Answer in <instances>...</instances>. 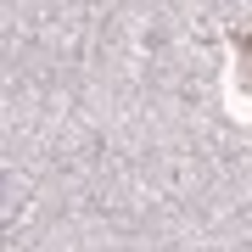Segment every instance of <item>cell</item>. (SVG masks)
Here are the masks:
<instances>
[{
	"label": "cell",
	"mask_w": 252,
	"mask_h": 252,
	"mask_svg": "<svg viewBox=\"0 0 252 252\" xmlns=\"http://www.w3.org/2000/svg\"><path fill=\"white\" fill-rule=\"evenodd\" d=\"M235 56H241V84L252 90V34H235Z\"/></svg>",
	"instance_id": "cell-1"
}]
</instances>
